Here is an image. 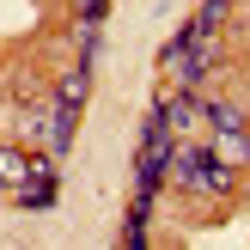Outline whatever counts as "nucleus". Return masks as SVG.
<instances>
[{
	"mask_svg": "<svg viewBox=\"0 0 250 250\" xmlns=\"http://www.w3.org/2000/svg\"><path fill=\"white\" fill-rule=\"evenodd\" d=\"M104 6L110 0H80V24H104Z\"/></svg>",
	"mask_w": 250,
	"mask_h": 250,
	"instance_id": "4",
	"label": "nucleus"
},
{
	"mask_svg": "<svg viewBox=\"0 0 250 250\" xmlns=\"http://www.w3.org/2000/svg\"><path fill=\"white\" fill-rule=\"evenodd\" d=\"M165 171L183 183V189H195V195H226L232 189V171L220 165L208 146H195V141H177V146H171V165Z\"/></svg>",
	"mask_w": 250,
	"mask_h": 250,
	"instance_id": "1",
	"label": "nucleus"
},
{
	"mask_svg": "<svg viewBox=\"0 0 250 250\" xmlns=\"http://www.w3.org/2000/svg\"><path fill=\"white\" fill-rule=\"evenodd\" d=\"M24 177H31V159H24L19 146H0V183H6V189H19Z\"/></svg>",
	"mask_w": 250,
	"mask_h": 250,
	"instance_id": "3",
	"label": "nucleus"
},
{
	"mask_svg": "<svg viewBox=\"0 0 250 250\" xmlns=\"http://www.w3.org/2000/svg\"><path fill=\"white\" fill-rule=\"evenodd\" d=\"M202 116L214 122V146H208V153H214L226 171L250 165V134H244V116H238V110H232V104H208Z\"/></svg>",
	"mask_w": 250,
	"mask_h": 250,
	"instance_id": "2",
	"label": "nucleus"
}]
</instances>
